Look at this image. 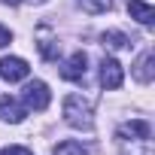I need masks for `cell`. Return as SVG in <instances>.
Wrapping results in <instances>:
<instances>
[{
	"label": "cell",
	"instance_id": "1",
	"mask_svg": "<svg viewBox=\"0 0 155 155\" xmlns=\"http://www.w3.org/2000/svg\"><path fill=\"white\" fill-rule=\"evenodd\" d=\"M116 143H119L122 155H155V146H152V125L143 122V119H131V122L119 125Z\"/></svg>",
	"mask_w": 155,
	"mask_h": 155
},
{
	"label": "cell",
	"instance_id": "2",
	"mask_svg": "<svg viewBox=\"0 0 155 155\" xmlns=\"http://www.w3.org/2000/svg\"><path fill=\"white\" fill-rule=\"evenodd\" d=\"M64 122L76 131H91L94 128V113L91 104L82 94H67L64 97Z\"/></svg>",
	"mask_w": 155,
	"mask_h": 155
},
{
	"label": "cell",
	"instance_id": "3",
	"mask_svg": "<svg viewBox=\"0 0 155 155\" xmlns=\"http://www.w3.org/2000/svg\"><path fill=\"white\" fill-rule=\"evenodd\" d=\"M21 101H25V110H37V113H43V110L49 107V101H52L49 85H46L43 79L28 82V85H25V91H21Z\"/></svg>",
	"mask_w": 155,
	"mask_h": 155
},
{
	"label": "cell",
	"instance_id": "4",
	"mask_svg": "<svg viewBox=\"0 0 155 155\" xmlns=\"http://www.w3.org/2000/svg\"><path fill=\"white\" fill-rule=\"evenodd\" d=\"M28 73H31V67L25 58H15V55L0 58V76L6 82H21V79H28Z\"/></svg>",
	"mask_w": 155,
	"mask_h": 155
},
{
	"label": "cell",
	"instance_id": "5",
	"mask_svg": "<svg viewBox=\"0 0 155 155\" xmlns=\"http://www.w3.org/2000/svg\"><path fill=\"white\" fill-rule=\"evenodd\" d=\"M85 70H88V55H85V52H73V55L64 61L61 76H64L67 82H82V79H85Z\"/></svg>",
	"mask_w": 155,
	"mask_h": 155
},
{
	"label": "cell",
	"instance_id": "6",
	"mask_svg": "<svg viewBox=\"0 0 155 155\" xmlns=\"http://www.w3.org/2000/svg\"><path fill=\"white\" fill-rule=\"evenodd\" d=\"M122 79H125V73H122V64L116 58H104L101 61V85L107 91H116L122 88Z\"/></svg>",
	"mask_w": 155,
	"mask_h": 155
},
{
	"label": "cell",
	"instance_id": "7",
	"mask_svg": "<svg viewBox=\"0 0 155 155\" xmlns=\"http://www.w3.org/2000/svg\"><path fill=\"white\" fill-rule=\"evenodd\" d=\"M25 116H28V110H25V107H21L15 97H9V94H3V97H0V119H3V122L18 125Z\"/></svg>",
	"mask_w": 155,
	"mask_h": 155
},
{
	"label": "cell",
	"instance_id": "8",
	"mask_svg": "<svg viewBox=\"0 0 155 155\" xmlns=\"http://www.w3.org/2000/svg\"><path fill=\"white\" fill-rule=\"evenodd\" d=\"M152 64H155V55H152V49H146L137 58V64H134V79L137 82H143V85L152 82Z\"/></svg>",
	"mask_w": 155,
	"mask_h": 155
},
{
	"label": "cell",
	"instance_id": "9",
	"mask_svg": "<svg viewBox=\"0 0 155 155\" xmlns=\"http://www.w3.org/2000/svg\"><path fill=\"white\" fill-rule=\"evenodd\" d=\"M128 12L131 18H137L140 25H152L155 21V9L149 3H143V0H128Z\"/></svg>",
	"mask_w": 155,
	"mask_h": 155
},
{
	"label": "cell",
	"instance_id": "10",
	"mask_svg": "<svg viewBox=\"0 0 155 155\" xmlns=\"http://www.w3.org/2000/svg\"><path fill=\"white\" fill-rule=\"evenodd\" d=\"M52 155H88V149H85L82 143H76V140H64V143L55 146Z\"/></svg>",
	"mask_w": 155,
	"mask_h": 155
},
{
	"label": "cell",
	"instance_id": "11",
	"mask_svg": "<svg viewBox=\"0 0 155 155\" xmlns=\"http://www.w3.org/2000/svg\"><path fill=\"white\" fill-rule=\"evenodd\" d=\"M79 3H82V9H85V12H91V15H101V12H110L113 0H79Z\"/></svg>",
	"mask_w": 155,
	"mask_h": 155
},
{
	"label": "cell",
	"instance_id": "12",
	"mask_svg": "<svg viewBox=\"0 0 155 155\" xmlns=\"http://www.w3.org/2000/svg\"><path fill=\"white\" fill-rule=\"evenodd\" d=\"M37 46H40V55H43V58H49V61L58 58V43H55L52 37H46V31H43V37H40Z\"/></svg>",
	"mask_w": 155,
	"mask_h": 155
},
{
	"label": "cell",
	"instance_id": "13",
	"mask_svg": "<svg viewBox=\"0 0 155 155\" xmlns=\"http://www.w3.org/2000/svg\"><path fill=\"white\" fill-rule=\"evenodd\" d=\"M104 46H110V49H125V46H128V37L119 34V31H107V34H104Z\"/></svg>",
	"mask_w": 155,
	"mask_h": 155
},
{
	"label": "cell",
	"instance_id": "14",
	"mask_svg": "<svg viewBox=\"0 0 155 155\" xmlns=\"http://www.w3.org/2000/svg\"><path fill=\"white\" fill-rule=\"evenodd\" d=\"M3 155H34V152H31V149H25V146H9Z\"/></svg>",
	"mask_w": 155,
	"mask_h": 155
},
{
	"label": "cell",
	"instance_id": "15",
	"mask_svg": "<svg viewBox=\"0 0 155 155\" xmlns=\"http://www.w3.org/2000/svg\"><path fill=\"white\" fill-rule=\"evenodd\" d=\"M9 40H12V34H9L3 25H0V49H3V46H9Z\"/></svg>",
	"mask_w": 155,
	"mask_h": 155
},
{
	"label": "cell",
	"instance_id": "16",
	"mask_svg": "<svg viewBox=\"0 0 155 155\" xmlns=\"http://www.w3.org/2000/svg\"><path fill=\"white\" fill-rule=\"evenodd\" d=\"M31 3H43V0H31Z\"/></svg>",
	"mask_w": 155,
	"mask_h": 155
}]
</instances>
